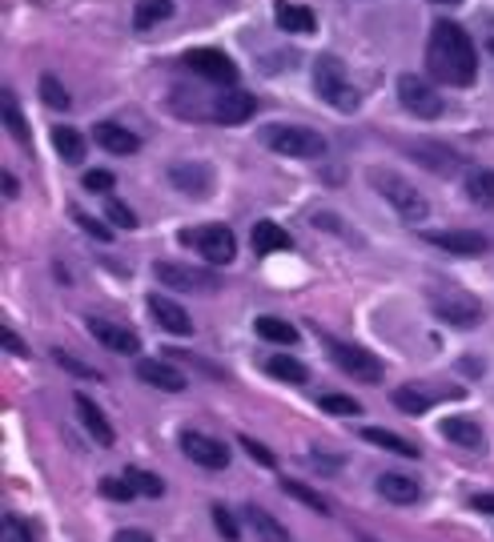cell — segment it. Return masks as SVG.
Segmentation results:
<instances>
[{
	"mask_svg": "<svg viewBox=\"0 0 494 542\" xmlns=\"http://www.w3.org/2000/svg\"><path fill=\"white\" fill-rule=\"evenodd\" d=\"M427 65L442 84H454V89L474 84V76H479V57H474V40L466 37L463 24H454V21L430 24Z\"/></svg>",
	"mask_w": 494,
	"mask_h": 542,
	"instance_id": "cell-1",
	"label": "cell"
},
{
	"mask_svg": "<svg viewBox=\"0 0 494 542\" xmlns=\"http://www.w3.org/2000/svg\"><path fill=\"white\" fill-rule=\"evenodd\" d=\"M310 81H314V93L326 101V105L342 109V113H354L358 109V89L350 84V76H346V65L337 57H314V73H310Z\"/></svg>",
	"mask_w": 494,
	"mask_h": 542,
	"instance_id": "cell-2",
	"label": "cell"
},
{
	"mask_svg": "<svg viewBox=\"0 0 494 542\" xmlns=\"http://www.w3.org/2000/svg\"><path fill=\"white\" fill-rule=\"evenodd\" d=\"M262 141L270 145L274 153H282V157H298V161L326 157V137L306 125H265Z\"/></svg>",
	"mask_w": 494,
	"mask_h": 542,
	"instance_id": "cell-3",
	"label": "cell"
},
{
	"mask_svg": "<svg viewBox=\"0 0 494 542\" xmlns=\"http://www.w3.org/2000/svg\"><path fill=\"white\" fill-rule=\"evenodd\" d=\"M370 185H374L378 193L394 205L402 221H427V213H430L427 209V197H422L418 189L406 185L398 173H390V169H370Z\"/></svg>",
	"mask_w": 494,
	"mask_h": 542,
	"instance_id": "cell-4",
	"label": "cell"
},
{
	"mask_svg": "<svg viewBox=\"0 0 494 542\" xmlns=\"http://www.w3.org/2000/svg\"><path fill=\"white\" fill-rule=\"evenodd\" d=\"M430 306H435V314L442 322L458 325V330H471V325L482 322V306L471 294H463V289H450V286L430 289Z\"/></svg>",
	"mask_w": 494,
	"mask_h": 542,
	"instance_id": "cell-5",
	"label": "cell"
},
{
	"mask_svg": "<svg viewBox=\"0 0 494 542\" xmlns=\"http://www.w3.org/2000/svg\"><path fill=\"white\" fill-rule=\"evenodd\" d=\"M181 245H193L197 253H202L205 262H213V265H229L233 257H238V237H233L225 226L189 229V234H181Z\"/></svg>",
	"mask_w": 494,
	"mask_h": 542,
	"instance_id": "cell-6",
	"label": "cell"
},
{
	"mask_svg": "<svg viewBox=\"0 0 494 542\" xmlns=\"http://www.w3.org/2000/svg\"><path fill=\"white\" fill-rule=\"evenodd\" d=\"M398 101H402V109H410V113L422 120L442 117V93H435V84L422 81L418 73L398 76Z\"/></svg>",
	"mask_w": 494,
	"mask_h": 542,
	"instance_id": "cell-7",
	"label": "cell"
},
{
	"mask_svg": "<svg viewBox=\"0 0 494 542\" xmlns=\"http://www.w3.org/2000/svg\"><path fill=\"white\" fill-rule=\"evenodd\" d=\"M329 358H334L337 369H346V374L358 378V382H370V386L382 382V361L370 354V350L350 346V342H329Z\"/></svg>",
	"mask_w": 494,
	"mask_h": 542,
	"instance_id": "cell-8",
	"label": "cell"
},
{
	"mask_svg": "<svg viewBox=\"0 0 494 542\" xmlns=\"http://www.w3.org/2000/svg\"><path fill=\"white\" fill-rule=\"evenodd\" d=\"M153 273H157L161 286L169 289H193V294H205V289H218V273L210 270H193V265H177V262H157L153 265Z\"/></svg>",
	"mask_w": 494,
	"mask_h": 542,
	"instance_id": "cell-9",
	"label": "cell"
},
{
	"mask_svg": "<svg viewBox=\"0 0 494 542\" xmlns=\"http://www.w3.org/2000/svg\"><path fill=\"white\" fill-rule=\"evenodd\" d=\"M181 450H185V458H193L197 466H205V470L229 466V446H221L218 438H210V434H197V430L181 434Z\"/></svg>",
	"mask_w": 494,
	"mask_h": 542,
	"instance_id": "cell-10",
	"label": "cell"
},
{
	"mask_svg": "<svg viewBox=\"0 0 494 542\" xmlns=\"http://www.w3.org/2000/svg\"><path fill=\"white\" fill-rule=\"evenodd\" d=\"M169 181L177 193L193 197V201H205L213 193V169L205 161H181V165L169 169Z\"/></svg>",
	"mask_w": 494,
	"mask_h": 542,
	"instance_id": "cell-11",
	"label": "cell"
},
{
	"mask_svg": "<svg viewBox=\"0 0 494 542\" xmlns=\"http://www.w3.org/2000/svg\"><path fill=\"white\" fill-rule=\"evenodd\" d=\"M89 333L101 342L105 350H112V354H125V358H133L137 350H141V338H137L129 325H117V322H109V317H89Z\"/></svg>",
	"mask_w": 494,
	"mask_h": 542,
	"instance_id": "cell-12",
	"label": "cell"
},
{
	"mask_svg": "<svg viewBox=\"0 0 494 542\" xmlns=\"http://www.w3.org/2000/svg\"><path fill=\"white\" fill-rule=\"evenodd\" d=\"M185 65L193 68V73H202L205 81H218V84L238 81V65H233L221 49H193V53H185Z\"/></svg>",
	"mask_w": 494,
	"mask_h": 542,
	"instance_id": "cell-13",
	"label": "cell"
},
{
	"mask_svg": "<svg viewBox=\"0 0 494 542\" xmlns=\"http://www.w3.org/2000/svg\"><path fill=\"white\" fill-rule=\"evenodd\" d=\"M137 378H141L145 386H153V390H165V394H181L189 386L185 374H181L177 366L157 361V358H141V361H137Z\"/></svg>",
	"mask_w": 494,
	"mask_h": 542,
	"instance_id": "cell-14",
	"label": "cell"
},
{
	"mask_svg": "<svg viewBox=\"0 0 494 542\" xmlns=\"http://www.w3.org/2000/svg\"><path fill=\"white\" fill-rule=\"evenodd\" d=\"M430 245L446 249V253L454 257H479L487 253V237L474 234V229H442V234H427Z\"/></svg>",
	"mask_w": 494,
	"mask_h": 542,
	"instance_id": "cell-15",
	"label": "cell"
},
{
	"mask_svg": "<svg viewBox=\"0 0 494 542\" xmlns=\"http://www.w3.org/2000/svg\"><path fill=\"white\" fill-rule=\"evenodd\" d=\"M257 113V101L254 93H241V89H229L221 93L218 101H213V117L221 120V125H246L249 117Z\"/></svg>",
	"mask_w": 494,
	"mask_h": 542,
	"instance_id": "cell-16",
	"label": "cell"
},
{
	"mask_svg": "<svg viewBox=\"0 0 494 542\" xmlns=\"http://www.w3.org/2000/svg\"><path fill=\"white\" fill-rule=\"evenodd\" d=\"M73 402H76V414H81V426L89 430V438H93L97 446H105V450H109V446L117 442V434H112V422L101 414L97 402H89V394H76Z\"/></svg>",
	"mask_w": 494,
	"mask_h": 542,
	"instance_id": "cell-17",
	"label": "cell"
},
{
	"mask_svg": "<svg viewBox=\"0 0 494 542\" xmlns=\"http://www.w3.org/2000/svg\"><path fill=\"white\" fill-rule=\"evenodd\" d=\"M93 137H97V145L112 157H129V153L141 149V137L129 133L125 125H112V120H101L97 129H93Z\"/></svg>",
	"mask_w": 494,
	"mask_h": 542,
	"instance_id": "cell-18",
	"label": "cell"
},
{
	"mask_svg": "<svg viewBox=\"0 0 494 542\" xmlns=\"http://www.w3.org/2000/svg\"><path fill=\"white\" fill-rule=\"evenodd\" d=\"M149 314L157 317L169 333H181V338H189V333H193V322H189V314L177 306V301H169V298H161V294H149Z\"/></svg>",
	"mask_w": 494,
	"mask_h": 542,
	"instance_id": "cell-19",
	"label": "cell"
},
{
	"mask_svg": "<svg viewBox=\"0 0 494 542\" xmlns=\"http://www.w3.org/2000/svg\"><path fill=\"white\" fill-rule=\"evenodd\" d=\"M362 434V442H370V446H382V450H390V454H398V458H418V446L414 442H406L402 434H394V430H382V426H362L358 430Z\"/></svg>",
	"mask_w": 494,
	"mask_h": 542,
	"instance_id": "cell-20",
	"label": "cell"
},
{
	"mask_svg": "<svg viewBox=\"0 0 494 542\" xmlns=\"http://www.w3.org/2000/svg\"><path fill=\"white\" fill-rule=\"evenodd\" d=\"M378 490H382V498H390V502L398 506H410L418 502V482H414L410 475H398V470H386V475H378Z\"/></svg>",
	"mask_w": 494,
	"mask_h": 542,
	"instance_id": "cell-21",
	"label": "cell"
},
{
	"mask_svg": "<svg viewBox=\"0 0 494 542\" xmlns=\"http://www.w3.org/2000/svg\"><path fill=\"white\" fill-rule=\"evenodd\" d=\"M410 153H414V157H418L427 169H435V173H442V177L458 173V165H463V161H458L454 153L442 149V145H435V141H414V149H410Z\"/></svg>",
	"mask_w": 494,
	"mask_h": 542,
	"instance_id": "cell-22",
	"label": "cell"
},
{
	"mask_svg": "<svg viewBox=\"0 0 494 542\" xmlns=\"http://www.w3.org/2000/svg\"><path fill=\"white\" fill-rule=\"evenodd\" d=\"M274 21H277V29H285V32H314L318 29L314 8H301V4H277Z\"/></svg>",
	"mask_w": 494,
	"mask_h": 542,
	"instance_id": "cell-23",
	"label": "cell"
},
{
	"mask_svg": "<svg viewBox=\"0 0 494 542\" xmlns=\"http://www.w3.org/2000/svg\"><path fill=\"white\" fill-rule=\"evenodd\" d=\"M254 249L257 253H282V249H293V237L285 234L277 221H257L254 226Z\"/></svg>",
	"mask_w": 494,
	"mask_h": 542,
	"instance_id": "cell-24",
	"label": "cell"
},
{
	"mask_svg": "<svg viewBox=\"0 0 494 542\" xmlns=\"http://www.w3.org/2000/svg\"><path fill=\"white\" fill-rule=\"evenodd\" d=\"M246 522H249V530L257 535V542H290L285 527L274 519L270 511H262V506H249V511H246Z\"/></svg>",
	"mask_w": 494,
	"mask_h": 542,
	"instance_id": "cell-25",
	"label": "cell"
},
{
	"mask_svg": "<svg viewBox=\"0 0 494 542\" xmlns=\"http://www.w3.org/2000/svg\"><path fill=\"white\" fill-rule=\"evenodd\" d=\"M53 149H57V157L68 161V165H81L85 161V137L76 133V129H68V125H57L53 129Z\"/></svg>",
	"mask_w": 494,
	"mask_h": 542,
	"instance_id": "cell-26",
	"label": "cell"
},
{
	"mask_svg": "<svg viewBox=\"0 0 494 542\" xmlns=\"http://www.w3.org/2000/svg\"><path fill=\"white\" fill-rule=\"evenodd\" d=\"M442 438H450L454 446H466V450H479L482 446V430L471 418H446L442 422Z\"/></svg>",
	"mask_w": 494,
	"mask_h": 542,
	"instance_id": "cell-27",
	"label": "cell"
},
{
	"mask_svg": "<svg viewBox=\"0 0 494 542\" xmlns=\"http://www.w3.org/2000/svg\"><path fill=\"white\" fill-rule=\"evenodd\" d=\"M265 374L277 378V382H290V386H301L310 378V369L301 366L298 358H290V354H274V358H265Z\"/></svg>",
	"mask_w": 494,
	"mask_h": 542,
	"instance_id": "cell-28",
	"label": "cell"
},
{
	"mask_svg": "<svg viewBox=\"0 0 494 542\" xmlns=\"http://www.w3.org/2000/svg\"><path fill=\"white\" fill-rule=\"evenodd\" d=\"M282 490H285V494H290V498H298L301 506H310V511H314V514H322V519H329V514H334V511H329V502H326V498L318 494L314 486H306V482H298V478H282Z\"/></svg>",
	"mask_w": 494,
	"mask_h": 542,
	"instance_id": "cell-29",
	"label": "cell"
},
{
	"mask_svg": "<svg viewBox=\"0 0 494 542\" xmlns=\"http://www.w3.org/2000/svg\"><path fill=\"white\" fill-rule=\"evenodd\" d=\"M173 16V0H141V4L133 8V29H153V24L169 21Z\"/></svg>",
	"mask_w": 494,
	"mask_h": 542,
	"instance_id": "cell-30",
	"label": "cell"
},
{
	"mask_svg": "<svg viewBox=\"0 0 494 542\" xmlns=\"http://www.w3.org/2000/svg\"><path fill=\"white\" fill-rule=\"evenodd\" d=\"M257 338L265 342H277V346H293L298 342V330H293L290 322H282V317H257Z\"/></svg>",
	"mask_w": 494,
	"mask_h": 542,
	"instance_id": "cell-31",
	"label": "cell"
},
{
	"mask_svg": "<svg viewBox=\"0 0 494 542\" xmlns=\"http://www.w3.org/2000/svg\"><path fill=\"white\" fill-rule=\"evenodd\" d=\"M466 197H471L474 205H490L494 201V169H474V173L466 177Z\"/></svg>",
	"mask_w": 494,
	"mask_h": 542,
	"instance_id": "cell-32",
	"label": "cell"
},
{
	"mask_svg": "<svg viewBox=\"0 0 494 542\" xmlns=\"http://www.w3.org/2000/svg\"><path fill=\"white\" fill-rule=\"evenodd\" d=\"M390 402H394L402 414H410V418H418V414H427L430 410V398L422 390H414V386H402V390H394L390 394Z\"/></svg>",
	"mask_w": 494,
	"mask_h": 542,
	"instance_id": "cell-33",
	"label": "cell"
},
{
	"mask_svg": "<svg viewBox=\"0 0 494 542\" xmlns=\"http://www.w3.org/2000/svg\"><path fill=\"white\" fill-rule=\"evenodd\" d=\"M53 361H57L60 369H68V374H73V378H89V382H101V369H93L89 361L73 358V354H68V350H60V346L53 350Z\"/></svg>",
	"mask_w": 494,
	"mask_h": 542,
	"instance_id": "cell-34",
	"label": "cell"
},
{
	"mask_svg": "<svg viewBox=\"0 0 494 542\" xmlns=\"http://www.w3.org/2000/svg\"><path fill=\"white\" fill-rule=\"evenodd\" d=\"M40 101H45L49 109H60V113L68 109V93H65V84H60L53 73L40 76Z\"/></svg>",
	"mask_w": 494,
	"mask_h": 542,
	"instance_id": "cell-35",
	"label": "cell"
},
{
	"mask_svg": "<svg viewBox=\"0 0 494 542\" xmlns=\"http://www.w3.org/2000/svg\"><path fill=\"white\" fill-rule=\"evenodd\" d=\"M4 125H8V133H13L16 141H29V125H24L21 109H16V97L8 89H4Z\"/></svg>",
	"mask_w": 494,
	"mask_h": 542,
	"instance_id": "cell-36",
	"label": "cell"
},
{
	"mask_svg": "<svg viewBox=\"0 0 494 542\" xmlns=\"http://www.w3.org/2000/svg\"><path fill=\"white\" fill-rule=\"evenodd\" d=\"M125 478L133 482L137 494H145V498H157V494H165V482H161L157 475H149V470H137V466H133Z\"/></svg>",
	"mask_w": 494,
	"mask_h": 542,
	"instance_id": "cell-37",
	"label": "cell"
},
{
	"mask_svg": "<svg viewBox=\"0 0 494 542\" xmlns=\"http://www.w3.org/2000/svg\"><path fill=\"white\" fill-rule=\"evenodd\" d=\"M101 494L112 498V502H129V498L137 494V486L129 478H117V475H109V478H101Z\"/></svg>",
	"mask_w": 494,
	"mask_h": 542,
	"instance_id": "cell-38",
	"label": "cell"
},
{
	"mask_svg": "<svg viewBox=\"0 0 494 542\" xmlns=\"http://www.w3.org/2000/svg\"><path fill=\"white\" fill-rule=\"evenodd\" d=\"M105 218L112 221V226H121V229H137V213L129 209L125 201H117V197H109V201H105Z\"/></svg>",
	"mask_w": 494,
	"mask_h": 542,
	"instance_id": "cell-39",
	"label": "cell"
},
{
	"mask_svg": "<svg viewBox=\"0 0 494 542\" xmlns=\"http://www.w3.org/2000/svg\"><path fill=\"white\" fill-rule=\"evenodd\" d=\"M322 410H326V414H337V418L362 414V406H358L354 398H346V394H326V398H322Z\"/></svg>",
	"mask_w": 494,
	"mask_h": 542,
	"instance_id": "cell-40",
	"label": "cell"
},
{
	"mask_svg": "<svg viewBox=\"0 0 494 542\" xmlns=\"http://www.w3.org/2000/svg\"><path fill=\"white\" fill-rule=\"evenodd\" d=\"M213 527L221 530V538H225V542H238V538H241L238 519H233V511H229V506H213Z\"/></svg>",
	"mask_w": 494,
	"mask_h": 542,
	"instance_id": "cell-41",
	"label": "cell"
},
{
	"mask_svg": "<svg viewBox=\"0 0 494 542\" xmlns=\"http://www.w3.org/2000/svg\"><path fill=\"white\" fill-rule=\"evenodd\" d=\"M0 542H32V530L24 527L16 514H4V522H0Z\"/></svg>",
	"mask_w": 494,
	"mask_h": 542,
	"instance_id": "cell-42",
	"label": "cell"
},
{
	"mask_svg": "<svg viewBox=\"0 0 494 542\" xmlns=\"http://www.w3.org/2000/svg\"><path fill=\"white\" fill-rule=\"evenodd\" d=\"M238 446H246V454H249V458L257 462V466H274V462H277L274 454L265 450V446L257 442V438H249V434H241V438H238Z\"/></svg>",
	"mask_w": 494,
	"mask_h": 542,
	"instance_id": "cell-43",
	"label": "cell"
},
{
	"mask_svg": "<svg viewBox=\"0 0 494 542\" xmlns=\"http://www.w3.org/2000/svg\"><path fill=\"white\" fill-rule=\"evenodd\" d=\"M81 185L89 189V193H109V189H112V173H109V169H89V173L81 177Z\"/></svg>",
	"mask_w": 494,
	"mask_h": 542,
	"instance_id": "cell-44",
	"label": "cell"
},
{
	"mask_svg": "<svg viewBox=\"0 0 494 542\" xmlns=\"http://www.w3.org/2000/svg\"><path fill=\"white\" fill-rule=\"evenodd\" d=\"M76 221H81V229H85L89 237H97V241H109V237H112V229H105L97 218H85V213H76Z\"/></svg>",
	"mask_w": 494,
	"mask_h": 542,
	"instance_id": "cell-45",
	"label": "cell"
},
{
	"mask_svg": "<svg viewBox=\"0 0 494 542\" xmlns=\"http://www.w3.org/2000/svg\"><path fill=\"white\" fill-rule=\"evenodd\" d=\"M0 338H4V350H8V354H13V358H29V346H24V342L16 338L13 330H4V333H0Z\"/></svg>",
	"mask_w": 494,
	"mask_h": 542,
	"instance_id": "cell-46",
	"label": "cell"
},
{
	"mask_svg": "<svg viewBox=\"0 0 494 542\" xmlns=\"http://www.w3.org/2000/svg\"><path fill=\"white\" fill-rule=\"evenodd\" d=\"M112 542H157V538H153L149 530H121V535L112 538Z\"/></svg>",
	"mask_w": 494,
	"mask_h": 542,
	"instance_id": "cell-47",
	"label": "cell"
},
{
	"mask_svg": "<svg viewBox=\"0 0 494 542\" xmlns=\"http://www.w3.org/2000/svg\"><path fill=\"white\" fill-rule=\"evenodd\" d=\"M471 506H474V511H482V514H494V494H474Z\"/></svg>",
	"mask_w": 494,
	"mask_h": 542,
	"instance_id": "cell-48",
	"label": "cell"
},
{
	"mask_svg": "<svg viewBox=\"0 0 494 542\" xmlns=\"http://www.w3.org/2000/svg\"><path fill=\"white\" fill-rule=\"evenodd\" d=\"M21 193V185H16V177L13 173H4V197H16Z\"/></svg>",
	"mask_w": 494,
	"mask_h": 542,
	"instance_id": "cell-49",
	"label": "cell"
},
{
	"mask_svg": "<svg viewBox=\"0 0 494 542\" xmlns=\"http://www.w3.org/2000/svg\"><path fill=\"white\" fill-rule=\"evenodd\" d=\"M435 4H463V0H435Z\"/></svg>",
	"mask_w": 494,
	"mask_h": 542,
	"instance_id": "cell-50",
	"label": "cell"
},
{
	"mask_svg": "<svg viewBox=\"0 0 494 542\" xmlns=\"http://www.w3.org/2000/svg\"><path fill=\"white\" fill-rule=\"evenodd\" d=\"M487 49H490V57H494V37H490V45H487Z\"/></svg>",
	"mask_w": 494,
	"mask_h": 542,
	"instance_id": "cell-51",
	"label": "cell"
}]
</instances>
